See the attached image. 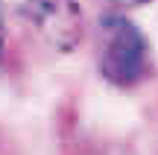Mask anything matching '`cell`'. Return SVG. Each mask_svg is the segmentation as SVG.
Masks as SVG:
<instances>
[{
    "label": "cell",
    "instance_id": "4",
    "mask_svg": "<svg viewBox=\"0 0 158 155\" xmlns=\"http://www.w3.org/2000/svg\"><path fill=\"white\" fill-rule=\"evenodd\" d=\"M3 44H6V6L0 0V53H3Z\"/></svg>",
    "mask_w": 158,
    "mask_h": 155
},
{
    "label": "cell",
    "instance_id": "3",
    "mask_svg": "<svg viewBox=\"0 0 158 155\" xmlns=\"http://www.w3.org/2000/svg\"><path fill=\"white\" fill-rule=\"evenodd\" d=\"M108 3H111L117 12H126V9H138V6H147V3H152V0H108Z\"/></svg>",
    "mask_w": 158,
    "mask_h": 155
},
{
    "label": "cell",
    "instance_id": "2",
    "mask_svg": "<svg viewBox=\"0 0 158 155\" xmlns=\"http://www.w3.org/2000/svg\"><path fill=\"white\" fill-rule=\"evenodd\" d=\"M21 15L56 53H73L85 38V12L76 0H23Z\"/></svg>",
    "mask_w": 158,
    "mask_h": 155
},
{
    "label": "cell",
    "instance_id": "1",
    "mask_svg": "<svg viewBox=\"0 0 158 155\" xmlns=\"http://www.w3.org/2000/svg\"><path fill=\"white\" fill-rule=\"evenodd\" d=\"M97 70L114 88H138L152 70V50L147 35L123 12H111L97 27Z\"/></svg>",
    "mask_w": 158,
    "mask_h": 155
}]
</instances>
